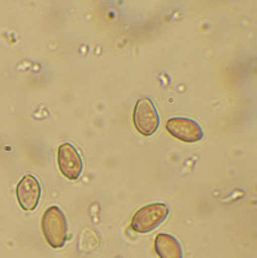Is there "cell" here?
Here are the masks:
<instances>
[{
  "label": "cell",
  "mask_w": 257,
  "mask_h": 258,
  "mask_svg": "<svg viewBox=\"0 0 257 258\" xmlns=\"http://www.w3.org/2000/svg\"><path fill=\"white\" fill-rule=\"evenodd\" d=\"M41 229L45 240L52 248L64 246L68 235V226L63 211L56 205L47 208L41 219Z\"/></svg>",
  "instance_id": "1"
},
{
  "label": "cell",
  "mask_w": 257,
  "mask_h": 258,
  "mask_svg": "<svg viewBox=\"0 0 257 258\" xmlns=\"http://www.w3.org/2000/svg\"><path fill=\"white\" fill-rule=\"evenodd\" d=\"M166 129L171 137L186 144L198 143L204 137L200 123L186 117L169 118L166 123Z\"/></svg>",
  "instance_id": "4"
},
{
  "label": "cell",
  "mask_w": 257,
  "mask_h": 258,
  "mask_svg": "<svg viewBox=\"0 0 257 258\" xmlns=\"http://www.w3.org/2000/svg\"><path fill=\"white\" fill-rule=\"evenodd\" d=\"M57 162L60 174L64 177L70 181H75L80 177L84 163L78 150L72 144L64 143L58 147Z\"/></svg>",
  "instance_id": "5"
},
{
  "label": "cell",
  "mask_w": 257,
  "mask_h": 258,
  "mask_svg": "<svg viewBox=\"0 0 257 258\" xmlns=\"http://www.w3.org/2000/svg\"><path fill=\"white\" fill-rule=\"evenodd\" d=\"M40 183L33 175H26L21 179L16 187V197L20 207L24 211H33L40 201Z\"/></svg>",
  "instance_id": "6"
},
{
  "label": "cell",
  "mask_w": 257,
  "mask_h": 258,
  "mask_svg": "<svg viewBox=\"0 0 257 258\" xmlns=\"http://www.w3.org/2000/svg\"><path fill=\"white\" fill-rule=\"evenodd\" d=\"M169 214V208L163 203H152L140 208L133 215L131 227L137 233H150L161 226Z\"/></svg>",
  "instance_id": "2"
},
{
  "label": "cell",
  "mask_w": 257,
  "mask_h": 258,
  "mask_svg": "<svg viewBox=\"0 0 257 258\" xmlns=\"http://www.w3.org/2000/svg\"><path fill=\"white\" fill-rule=\"evenodd\" d=\"M134 127L144 137H151L160 127V116L154 101L150 98H140L137 100L133 111Z\"/></svg>",
  "instance_id": "3"
},
{
  "label": "cell",
  "mask_w": 257,
  "mask_h": 258,
  "mask_svg": "<svg viewBox=\"0 0 257 258\" xmlns=\"http://www.w3.org/2000/svg\"><path fill=\"white\" fill-rule=\"evenodd\" d=\"M155 251L160 258H182L180 242L173 235L160 233L155 238Z\"/></svg>",
  "instance_id": "7"
}]
</instances>
